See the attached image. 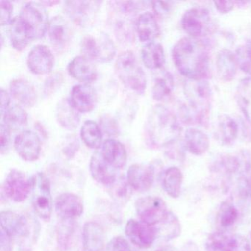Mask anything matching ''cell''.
<instances>
[{
	"label": "cell",
	"mask_w": 251,
	"mask_h": 251,
	"mask_svg": "<svg viewBox=\"0 0 251 251\" xmlns=\"http://www.w3.org/2000/svg\"><path fill=\"white\" fill-rule=\"evenodd\" d=\"M0 100H1V116L3 115L4 113L8 109L11 103V98L6 91L3 89L0 92Z\"/></svg>",
	"instance_id": "51"
},
{
	"label": "cell",
	"mask_w": 251,
	"mask_h": 251,
	"mask_svg": "<svg viewBox=\"0 0 251 251\" xmlns=\"http://www.w3.org/2000/svg\"><path fill=\"white\" fill-rule=\"evenodd\" d=\"M174 79L169 72L164 71L155 79L152 89V98L157 101L163 100L173 92Z\"/></svg>",
	"instance_id": "38"
},
{
	"label": "cell",
	"mask_w": 251,
	"mask_h": 251,
	"mask_svg": "<svg viewBox=\"0 0 251 251\" xmlns=\"http://www.w3.org/2000/svg\"><path fill=\"white\" fill-rule=\"evenodd\" d=\"M126 234L132 243L140 248H149L158 238L155 226H148L133 219L127 221Z\"/></svg>",
	"instance_id": "11"
},
{
	"label": "cell",
	"mask_w": 251,
	"mask_h": 251,
	"mask_svg": "<svg viewBox=\"0 0 251 251\" xmlns=\"http://www.w3.org/2000/svg\"><path fill=\"white\" fill-rule=\"evenodd\" d=\"M70 102L79 112H90L96 106L98 95L90 85H75L72 89Z\"/></svg>",
	"instance_id": "20"
},
{
	"label": "cell",
	"mask_w": 251,
	"mask_h": 251,
	"mask_svg": "<svg viewBox=\"0 0 251 251\" xmlns=\"http://www.w3.org/2000/svg\"><path fill=\"white\" fill-rule=\"evenodd\" d=\"M155 176L154 166L133 164L127 170V182L129 186L134 190L145 192L152 187L155 180Z\"/></svg>",
	"instance_id": "13"
},
{
	"label": "cell",
	"mask_w": 251,
	"mask_h": 251,
	"mask_svg": "<svg viewBox=\"0 0 251 251\" xmlns=\"http://www.w3.org/2000/svg\"><path fill=\"white\" fill-rule=\"evenodd\" d=\"M69 74L73 78L84 83L95 81L98 77V70L92 60L83 55L73 58L68 67Z\"/></svg>",
	"instance_id": "21"
},
{
	"label": "cell",
	"mask_w": 251,
	"mask_h": 251,
	"mask_svg": "<svg viewBox=\"0 0 251 251\" xmlns=\"http://www.w3.org/2000/svg\"><path fill=\"white\" fill-rule=\"evenodd\" d=\"M147 137L152 146L156 148L173 145L181 133V127L176 116L163 105H155L151 110L146 128Z\"/></svg>",
	"instance_id": "2"
},
{
	"label": "cell",
	"mask_w": 251,
	"mask_h": 251,
	"mask_svg": "<svg viewBox=\"0 0 251 251\" xmlns=\"http://www.w3.org/2000/svg\"><path fill=\"white\" fill-rule=\"evenodd\" d=\"M11 95L22 105L33 107L37 100V94L31 83L23 79H15L10 84Z\"/></svg>",
	"instance_id": "24"
},
{
	"label": "cell",
	"mask_w": 251,
	"mask_h": 251,
	"mask_svg": "<svg viewBox=\"0 0 251 251\" xmlns=\"http://www.w3.org/2000/svg\"><path fill=\"white\" fill-rule=\"evenodd\" d=\"M10 142H11V130L3 123H2L0 126V148H1L2 154L8 151Z\"/></svg>",
	"instance_id": "46"
},
{
	"label": "cell",
	"mask_w": 251,
	"mask_h": 251,
	"mask_svg": "<svg viewBox=\"0 0 251 251\" xmlns=\"http://www.w3.org/2000/svg\"><path fill=\"white\" fill-rule=\"evenodd\" d=\"M115 70L120 80L129 89L143 95L147 88L146 75L132 51L127 50L119 55Z\"/></svg>",
	"instance_id": "4"
},
{
	"label": "cell",
	"mask_w": 251,
	"mask_h": 251,
	"mask_svg": "<svg viewBox=\"0 0 251 251\" xmlns=\"http://www.w3.org/2000/svg\"><path fill=\"white\" fill-rule=\"evenodd\" d=\"M5 195L16 202H21L28 198L33 189V180L20 170H11L3 186Z\"/></svg>",
	"instance_id": "10"
},
{
	"label": "cell",
	"mask_w": 251,
	"mask_h": 251,
	"mask_svg": "<svg viewBox=\"0 0 251 251\" xmlns=\"http://www.w3.org/2000/svg\"><path fill=\"white\" fill-rule=\"evenodd\" d=\"M105 251H130V245L123 236L113 238L105 248Z\"/></svg>",
	"instance_id": "44"
},
{
	"label": "cell",
	"mask_w": 251,
	"mask_h": 251,
	"mask_svg": "<svg viewBox=\"0 0 251 251\" xmlns=\"http://www.w3.org/2000/svg\"><path fill=\"white\" fill-rule=\"evenodd\" d=\"M135 208L141 222L151 226L161 223L169 212L165 201L156 196L139 198L136 201Z\"/></svg>",
	"instance_id": "9"
},
{
	"label": "cell",
	"mask_w": 251,
	"mask_h": 251,
	"mask_svg": "<svg viewBox=\"0 0 251 251\" xmlns=\"http://www.w3.org/2000/svg\"><path fill=\"white\" fill-rule=\"evenodd\" d=\"M105 233L103 227L96 222L85 223L83 230V251H104Z\"/></svg>",
	"instance_id": "22"
},
{
	"label": "cell",
	"mask_w": 251,
	"mask_h": 251,
	"mask_svg": "<svg viewBox=\"0 0 251 251\" xmlns=\"http://www.w3.org/2000/svg\"><path fill=\"white\" fill-rule=\"evenodd\" d=\"M80 136L85 145L92 149H98L102 145V130L95 121L87 120L83 123Z\"/></svg>",
	"instance_id": "36"
},
{
	"label": "cell",
	"mask_w": 251,
	"mask_h": 251,
	"mask_svg": "<svg viewBox=\"0 0 251 251\" xmlns=\"http://www.w3.org/2000/svg\"><path fill=\"white\" fill-rule=\"evenodd\" d=\"M48 34L50 43L58 51L64 50L70 45L73 36L70 25L60 16L50 21Z\"/></svg>",
	"instance_id": "18"
},
{
	"label": "cell",
	"mask_w": 251,
	"mask_h": 251,
	"mask_svg": "<svg viewBox=\"0 0 251 251\" xmlns=\"http://www.w3.org/2000/svg\"><path fill=\"white\" fill-rule=\"evenodd\" d=\"M104 159L114 168L123 169L127 164V151L124 145L114 139L105 140L100 151Z\"/></svg>",
	"instance_id": "23"
},
{
	"label": "cell",
	"mask_w": 251,
	"mask_h": 251,
	"mask_svg": "<svg viewBox=\"0 0 251 251\" xmlns=\"http://www.w3.org/2000/svg\"><path fill=\"white\" fill-rule=\"evenodd\" d=\"M183 176L177 167H171L164 172L162 185L166 193L173 198H177L181 192Z\"/></svg>",
	"instance_id": "32"
},
{
	"label": "cell",
	"mask_w": 251,
	"mask_h": 251,
	"mask_svg": "<svg viewBox=\"0 0 251 251\" xmlns=\"http://www.w3.org/2000/svg\"><path fill=\"white\" fill-rule=\"evenodd\" d=\"M56 115L58 123L64 128L73 130L76 128L80 123L78 111L73 106L69 100H61L58 102Z\"/></svg>",
	"instance_id": "29"
},
{
	"label": "cell",
	"mask_w": 251,
	"mask_h": 251,
	"mask_svg": "<svg viewBox=\"0 0 251 251\" xmlns=\"http://www.w3.org/2000/svg\"><path fill=\"white\" fill-rule=\"evenodd\" d=\"M101 126H102V130L107 134L110 136H116L118 134V127L117 123L111 117H103L101 121Z\"/></svg>",
	"instance_id": "47"
},
{
	"label": "cell",
	"mask_w": 251,
	"mask_h": 251,
	"mask_svg": "<svg viewBox=\"0 0 251 251\" xmlns=\"http://www.w3.org/2000/svg\"><path fill=\"white\" fill-rule=\"evenodd\" d=\"M227 251H251V243L242 235H230L227 240Z\"/></svg>",
	"instance_id": "41"
},
{
	"label": "cell",
	"mask_w": 251,
	"mask_h": 251,
	"mask_svg": "<svg viewBox=\"0 0 251 251\" xmlns=\"http://www.w3.org/2000/svg\"><path fill=\"white\" fill-rule=\"evenodd\" d=\"M13 238L1 230V251H12Z\"/></svg>",
	"instance_id": "50"
},
{
	"label": "cell",
	"mask_w": 251,
	"mask_h": 251,
	"mask_svg": "<svg viewBox=\"0 0 251 251\" xmlns=\"http://www.w3.org/2000/svg\"><path fill=\"white\" fill-rule=\"evenodd\" d=\"M183 251H198V249L196 245L191 243L189 245H186Z\"/></svg>",
	"instance_id": "52"
},
{
	"label": "cell",
	"mask_w": 251,
	"mask_h": 251,
	"mask_svg": "<svg viewBox=\"0 0 251 251\" xmlns=\"http://www.w3.org/2000/svg\"><path fill=\"white\" fill-rule=\"evenodd\" d=\"M54 55L48 47L44 45L35 46L27 57V66L32 73L45 75L50 73L54 67Z\"/></svg>",
	"instance_id": "14"
},
{
	"label": "cell",
	"mask_w": 251,
	"mask_h": 251,
	"mask_svg": "<svg viewBox=\"0 0 251 251\" xmlns=\"http://www.w3.org/2000/svg\"><path fill=\"white\" fill-rule=\"evenodd\" d=\"M239 218V211L235 206L231 198L222 202L217 214V224L220 227V231L231 227Z\"/></svg>",
	"instance_id": "31"
},
{
	"label": "cell",
	"mask_w": 251,
	"mask_h": 251,
	"mask_svg": "<svg viewBox=\"0 0 251 251\" xmlns=\"http://www.w3.org/2000/svg\"><path fill=\"white\" fill-rule=\"evenodd\" d=\"M157 251H178L176 248L172 246H166L161 248V249L158 250Z\"/></svg>",
	"instance_id": "53"
},
{
	"label": "cell",
	"mask_w": 251,
	"mask_h": 251,
	"mask_svg": "<svg viewBox=\"0 0 251 251\" xmlns=\"http://www.w3.org/2000/svg\"><path fill=\"white\" fill-rule=\"evenodd\" d=\"M32 203L37 215L45 220H49L53 209L52 194L49 180L44 173H38L32 177Z\"/></svg>",
	"instance_id": "7"
},
{
	"label": "cell",
	"mask_w": 251,
	"mask_h": 251,
	"mask_svg": "<svg viewBox=\"0 0 251 251\" xmlns=\"http://www.w3.org/2000/svg\"><path fill=\"white\" fill-rule=\"evenodd\" d=\"M239 127L237 123L227 115H222L218 118L217 126V139L223 145L233 143L238 136Z\"/></svg>",
	"instance_id": "30"
},
{
	"label": "cell",
	"mask_w": 251,
	"mask_h": 251,
	"mask_svg": "<svg viewBox=\"0 0 251 251\" xmlns=\"http://www.w3.org/2000/svg\"><path fill=\"white\" fill-rule=\"evenodd\" d=\"M142 58L144 64L150 70H159L165 62V54L161 44L149 42L142 50Z\"/></svg>",
	"instance_id": "28"
},
{
	"label": "cell",
	"mask_w": 251,
	"mask_h": 251,
	"mask_svg": "<svg viewBox=\"0 0 251 251\" xmlns=\"http://www.w3.org/2000/svg\"><path fill=\"white\" fill-rule=\"evenodd\" d=\"M136 31L139 40L143 42H152L160 34L159 26L153 14L144 13L136 20Z\"/></svg>",
	"instance_id": "25"
},
{
	"label": "cell",
	"mask_w": 251,
	"mask_h": 251,
	"mask_svg": "<svg viewBox=\"0 0 251 251\" xmlns=\"http://www.w3.org/2000/svg\"><path fill=\"white\" fill-rule=\"evenodd\" d=\"M152 8H153L155 14L158 16H165L166 14H168L171 9V6H170L169 2H160V1H157V2H152Z\"/></svg>",
	"instance_id": "48"
},
{
	"label": "cell",
	"mask_w": 251,
	"mask_h": 251,
	"mask_svg": "<svg viewBox=\"0 0 251 251\" xmlns=\"http://www.w3.org/2000/svg\"><path fill=\"white\" fill-rule=\"evenodd\" d=\"M0 23L1 25L5 26L9 24L12 21L13 5L9 1H3L0 2Z\"/></svg>",
	"instance_id": "45"
},
{
	"label": "cell",
	"mask_w": 251,
	"mask_h": 251,
	"mask_svg": "<svg viewBox=\"0 0 251 251\" xmlns=\"http://www.w3.org/2000/svg\"><path fill=\"white\" fill-rule=\"evenodd\" d=\"M1 230L11 237L26 238L30 234L28 220L11 211H4L0 214Z\"/></svg>",
	"instance_id": "16"
},
{
	"label": "cell",
	"mask_w": 251,
	"mask_h": 251,
	"mask_svg": "<svg viewBox=\"0 0 251 251\" xmlns=\"http://www.w3.org/2000/svg\"><path fill=\"white\" fill-rule=\"evenodd\" d=\"M80 49L83 56L92 61L108 63L112 61L117 50L112 39L106 34L101 33L97 36H85L81 41Z\"/></svg>",
	"instance_id": "5"
},
{
	"label": "cell",
	"mask_w": 251,
	"mask_h": 251,
	"mask_svg": "<svg viewBox=\"0 0 251 251\" xmlns=\"http://www.w3.org/2000/svg\"><path fill=\"white\" fill-rule=\"evenodd\" d=\"M236 100L245 118L251 124V77L241 80L236 89Z\"/></svg>",
	"instance_id": "35"
},
{
	"label": "cell",
	"mask_w": 251,
	"mask_h": 251,
	"mask_svg": "<svg viewBox=\"0 0 251 251\" xmlns=\"http://www.w3.org/2000/svg\"><path fill=\"white\" fill-rule=\"evenodd\" d=\"M217 71L219 77L223 81L230 82L234 79L237 72L238 64L236 56L231 51L223 49L217 57Z\"/></svg>",
	"instance_id": "26"
},
{
	"label": "cell",
	"mask_w": 251,
	"mask_h": 251,
	"mask_svg": "<svg viewBox=\"0 0 251 251\" xmlns=\"http://www.w3.org/2000/svg\"><path fill=\"white\" fill-rule=\"evenodd\" d=\"M229 235L223 231L211 233L205 242L206 251H227Z\"/></svg>",
	"instance_id": "40"
},
{
	"label": "cell",
	"mask_w": 251,
	"mask_h": 251,
	"mask_svg": "<svg viewBox=\"0 0 251 251\" xmlns=\"http://www.w3.org/2000/svg\"><path fill=\"white\" fill-rule=\"evenodd\" d=\"M249 41H251V40H249Z\"/></svg>",
	"instance_id": "54"
},
{
	"label": "cell",
	"mask_w": 251,
	"mask_h": 251,
	"mask_svg": "<svg viewBox=\"0 0 251 251\" xmlns=\"http://www.w3.org/2000/svg\"><path fill=\"white\" fill-rule=\"evenodd\" d=\"M214 4L217 11H220L222 14H227V13L230 12L233 9L235 2L217 1V2H214Z\"/></svg>",
	"instance_id": "49"
},
{
	"label": "cell",
	"mask_w": 251,
	"mask_h": 251,
	"mask_svg": "<svg viewBox=\"0 0 251 251\" xmlns=\"http://www.w3.org/2000/svg\"><path fill=\"white\" fill-rule=\"evenodd\" d=\"M184 31L190 37L200 39L213 30V23L209 11L203 8H192L186 11L181 20Z\"/></svg>",
	"instance_id": "8"
},
{
	"label": "cell",
	"mask_w": 251,
	"mask_h": 251,
	"mask_svg": "<svg viewBox=\"0 0 251 251\" xmlns=\"http://www.w3.org/2000/svg\"><path fill=\"white\" fill-rule=\"evenodd\" d=\"M42 2H27L22 8L19 17L27 29L32 40L39 39L48 32V16Z\"/></svg>",
	"instance_id": "6"
},
{
	"label": "cell",
	"mask_w": 251,
	"mask_h": 251,
	"mask_svg": "<svg viewBox=\"0 0 251 251\" xmlns=\"http://www.w3.org/2000/svg\"><path fill=\"white\" fill-rule=\"evenodd\" d=\"M184 89L189 106L180 109L182 120L192 125L206 123L212 94L210 85L205 80H189Z\"/></svg>",
	"instance_id": "3"
},
{
	"label": "cell",
	"mask_w": 251,
	"mask_h": 251,
	"mask_svg": "<svg viewBox=\"0 0 251 251\" xmlns=\"http://www.w3.org/2000/svg\"><path fill=\"white\" fill-rule=\"evenodd\" d=\"M100 4L98 1H68L65 2V9L73 21L84 26L95 17Z\"/></svg>",
	"instance_id": "17"
},
{
	"label": "cell",
	"mask_w": 251,
	"mask_h": 251,
	"mask_svg": "<svg viewBox=\"0 0 251 251\" xmlns=\"http://www.w3.org/2000/svg\"><path fill=\"white\" fill-rule=\"evenodd\" d=\"M14 148L23 160L31 162L40 156L42 143L36 133L32 130H24L16 137Z\"/></svg>",
	"instance_id": "12"
},
{
	"label": "cell",
	"mask_w": 251,
	"mask_h": 251,
	"mask_svg": "<svg viewBox=\"0 0 251 251\" xmlns=\"http://www.w3.org/2000/svg\"><path fill=\"white\" fill-rule=\"evenodd\" d=\"M173 59L179 73L189 80H205L209 75V48L202 39L182 38L173 48Z\"/></svg>",
	"instance_id": "1"
},
{
	"label": "cell",
	"mask_w": 251,
	"mask_h": 251,
	"mask_svg": "<svg viewBox=\"0 0 251 251\" xmlns=\"http://www.w3.org/2000/svg\"><path fill=\"white\" fill-rule=\"evenodd\" d=\"M236 62L238 67L251 75V42L248 41L245 45L239 47L236 49Z\"/></svg>",
	"instance_id": "39"
},
{
	"label": "cell",
	"mask_w": 251,
	"mask_h": 251,
	"mask_svg": "<svg viewBox=\"0 0 251 251\" xmlns=\"http://www.w3.org/2000/svg\"><path fill=\"white\" fill-rule=\"evenodd\" d=\"M158 232V237L164 240L170 241L176 239L181 233V225L176 214L169 211L164 220L155 226Z\"/></svg>",
	"instance_id": "34"
},
{
	"label": "cell",
	"mask_w": 251,
	"mask_h": 251,
	"mask_svg": "<svg viewBox=\"0 0 251 251\" xmlns=\"http://www.w3.org/2000/svg\"><path fill=\"white\" fill-rule=\"evenodd\" d=\"M184 145L185 148L190 153L201 155L209 148V139L202 130L189 128L185 133Z\"/></svg>",
	"instance_id": "27"
},
{
	"label": "cell",
	"mask_w": 251,
	"mask_h": 251,
	"mask_svg": "<svg viewBox=\"0 0 251 251\" xmlns=\"http://www.w3.org/2000/svg\"><path fill=\"white\" fill-rule=\"evenodd\" d=\"M89 168L94 180L104 186H111L118 178L117 169L104 159L100 151H97L92 155Z\"/></svg>",
	"instance_id": "15"
},
{
	"label": "cell",
	"mask_w": 251,
	"mask_h": 251,
	"mask_svg": "<svg viewBox=\"0 0 251 251\" xmlns=\"http://www.w3.org/2000/svg\"><path fill=\"white\" fill-rule=\"evenodd\" d=\"M9 34L12 46L18 51L24 50L32 40L20 17L13 19L10 23Z\"/></svg>",
	"instance_id": "33"
},
{
	"label": "cell",
	"mask_w": 251,
	"mask_h": 251,
	"mask_svg": "<svg viewBox=\"0 0 251 251\" xmlns=\"http://www.w3.org/2000/svg\"><path fill=\"white\" fill-rule=\"evenodd\" d=\"M62 82L63 75L61 73H55L52 75L50 76L47 79L45 83V87H44L45 95L47 96L52 95L55 90L58 89V87H60Z\"/></svg>",
	"instance_id": "43"
},
{
	"label": "cell",
	"mask_w": 251,
	"mask_h": 251,
	"mask_svg": "<svg viewBox=\"0 0 251 251\" xmlns=\"http://www.w3.org/2000/svg\"><path fill=\"white\" fill-rule=\"evenodd\" d=\"M55 211L62 220H73L83 212V202L80 197L70 192L61 194L55 200Z\"/></svg>",
	"instance_id": "19"
},
{
	"label": "cell",
	"mask_w": 251,
	"mask_h": 251,
	"mask_svg": "<svg viewBox=\"0 0 251 251\" xmlns=\"http://www.w3.org/2000/svg\"><path fill=\"white\" fill-rule=\"evenodd\" d=\"M127 186H129L128 183L123 181V179L117 178L115 183L111 186L113 198L118 200V201H125L128 199L130 193Z\"/></svg>",
	"instance_id": "42"
},
{
	"label": "cell",
	"mask_w": 251,
	"mask_h": 251,
	"mask_svg": "<svg viewBox=\"0 0 251 251\" xmlns=\"http://www.w3.org/2000/svg\"><path fill=\"white\" fill-rule=\"evenodd\" d=\"M1 117L3 120L4 124L11 130L23 128L27 125L28 120L27 114L24 108L17 105L9 107Z\"/></svg>",
	"instance_id": "37"
}]
</instances>
